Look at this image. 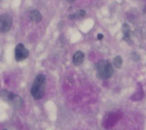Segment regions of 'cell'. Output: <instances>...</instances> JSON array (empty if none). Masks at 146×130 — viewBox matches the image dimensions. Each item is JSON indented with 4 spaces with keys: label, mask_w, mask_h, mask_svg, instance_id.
<instances>
[{
    "label": "cell",
    "mask_w": 146,
    "mask_h": 130,
    "mask_svg": "<svg viewBox=\"0 0 146 130\" xmlns=\"http://www.w3.org/2000/svg\"><path fill=\"white\" fill-rule=\"evenodd\" d=\"M45 82H46V77L43 74L37 75L34 79V82L31 86V95L35 100H40L44 96L45 93Z\"/></svg>",
    "instance_id": "6da1fadb"
},
{
    "label": "cell",
    "mask_w": 146,
    "mask_h": 130,
    "mask_svg": "<svg viewBox=\"0 0 146 130\" xmlns=\"http://www.w3.org/2000/svg\"><path fill=\"white\" fill-rule=\"evenodd\" d=\"M96 75L101 80H107L112 77L114 73L113 65L108 60H100L96 66Z\"/></svg>",
    "instance_id": "7a4b0ae2"
},
{
    "label": "cell",
    "mask_w": 146,
    "mask_h": 130,
    "mask_svg": "<svg viewBox=\"0 0 146 130\" xmlns=\"http://www.w3.org/2000/svg\"><path fill=\"white\" fill-rule=\"evenodd\" d=\"M0 96L4 98V100L7 101L8 103H10L15 109L20 110V109L23 108V100L18 94H15L9 90H6V89H2V90H0Z\"/></svg>",
    "instance_id": "3957f363"
},
{
    "label": "cell",
    "mask_w": 146,
    "mask_h": 130,
    "mask_svg": "<svg viewBox=\"0 0 146 130\" xmlns=\"http://www.w3.org/2000/svg\"><path fill=\"white\" fill-rule=\"evenodd\" d=\"M13 24V18L8 14H3L0 16V32L6 33L11 29Z\"/></svg>",
    "instance_id": "277c9868"
},
{
    "label": "cell",
    "mask_w": 146,
    "mask_h": 130,
    "mask_svg": "<svg viewBox=\"0 0 146 130\" xmlns=\"http://www.w3.org/2000/svg\"><path fill=\"white\" fill-rule=\"evenodd\" d=\"M29 51L22 43H19L15 48V59L17 61H22L28 57Z\"/></svg>",
    "instance_id": "5b68a950"
},
{
    "label": "cell",
    "mask_w": 146,
    "mask_h": 130,
    "mask_svg": "<svg viewBox=\"0 0 146 130\" xmlns=\"http://www.w3.org/2000/svg\"><path fill=\"white\" fill-rule=\"evenodd\" d=\"M84 59H85V54L83 51H78L73 54L72 61H73V63H74V65H76V66L81 65L82 63H83Z\"/></svg>",
    "instance_id": "8992f818"
},
{
    "label": "cell",
    "mask_w": 146,
    "mask_h": 130,
    "mask_svg": "<svg viewBox=\"0 0 146 130\" xmlns=\"http://www.w3.org/2000/svg\"><path fill=\"white\" fill-rule=\"evenodd\" d=\"M29 18L32 20V22H41V20H42V15L38 10H33V11L30 12Z\"/></svg>",
    "instance_id": "52a82bcc"
},
{
    "label": "cell",
    "mask_w": 146,
    "mask_h": 130,
    "mask_svg": "<svg viewBox=\"0 0 146 130\" xmlns=\"http://www.w3.org/2000/svg\"><path fill=\"white\" fill-rule=\"evenodd\" d=\"M85 15H86V11L85 10H79L78 12H76V13L72 14V15H70L68 18H72V20H75V18H84Z\"/></svg>",
    "instance_id": "ba28073f"
},
{
    "label": "cell",
    "mask_w": 146,
    "mask_h": 130,
    "mask_svg": "<svg viewBox=\"0 0 146 130\" xmlns=\"http://www.w3.org/2000/svg\"><path fill=\"white\" fill-rule=\"evenodd\" d=\"M122 30H123V33H124V39L125 40H129V32H131V29H129V25L125 23V24L123 25Z\"/></svg>",
    "instance_id": "9c48e42d"
},
{
    "label": "cell",
    "mask_w": 146,
    "mask_h": 130,
    "mask_svg": "<svg viewBox=\"0 0 146 130\" xmlns=\"http://www.w3.org/2000/svg\"><path fill=\"white\" fill-rule=\"evenodd\" d=\"M122 63H123V60H122L121 56H115L114 60H113V65H114L116 68H121Z\"/></svg>",
    "instance_id": "30bf717a"
},
{
    "label": "cell",
    "mask_w": 146,
    "mask_h": 130,
    "mask_svg": "<svg viewBox=\"0 0 146 130\" xmlns=\"http://www.w3.org/2000/svg\"><path fill=\"white\" fill-rule=\"evenodd\" d=\"M98 40L103 39V35H102V34H98Z\"/></svg>",
    "instance_id": "8fae6325"
},
{
    "label": "cell",
    "mask_w": 146,
    "mask_h": 130,
    "mask_svg": "<svg viewBox=\"0 0 146 130\" xmlns=\"http://www.w3.org/2000/svg\"><path fill=\"white\" fill-rule=\"evenodd\" d=\"M68 1H71V2H73V1H76V0H68Z\"/></svg>",
    "instance_id": "7c38bea8"
},
{
    "label": "cell",
    "mask_w": 146,
    "mask_h": 130,
    "mask_svg": "<svg viewBox=\"0 0 146 130\" xmlns=\"http://www.w3.org/2000/svg\"><path fill=\"white\" fill-rule=\"evenodd\" d=\"M0 1H1V0H0Z\"/></svg>",
    "instance_id": "4fadbf2b"
}]
</instances>
